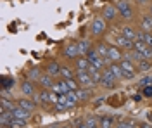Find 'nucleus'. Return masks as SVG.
<instances>
[{"instance_id": "13", "label": "nucleus", "mask_w": 152, "mask_h": 128, "mask_svg": "<svg viewBox=\"0 0 152 128\" xmlns=\"http://www.w3.org/2000/svg\"><path fill=\"white\" fill-rule=\"evenodd\" d=\"M133 42L135 40H130V38H126V37H123V35H119L116 38V45L118 47H123V49H133Z\"/></svg>"}, {"instance_id": "22", "label": "nucleus", "mask_w": 152, "mask_h": 128, "mask_svg": "<svg viewBox=\"0 0 152 128\" xmlns=\"http://www.w3.org/2000/svg\"><path fill=\"white\" fill-rule=\"evenodd\" d=\"M121 35H123V37H126V38H130V40H137V31L133 30L132 26H123Z\"/></svg>"}, {"instance_id": "38", "label": "nucleus", "mask_w": 152, "mask_h": 128, "mask_svg": "<svg viewBox=\"0 0 152 128\" xmlns=\"http://www.w3.org/2000/svg\"><path fill=\"white\" fill-rule=\"evenodd\" d=\"M86 127H88V128H94V127H97V121H95L94 118H88V119H86Z\"/></svg>"}, {"instance_id": "12", "label": "nucleus", "mask_w": 152, "mask_h": 128, "mask_svg": "<svg viewBox=\"0 0 152 128\" xmlns=\"http://www.w3.org/2000/svg\"><path fill=\"white\" fill-rule=\"evenodd\" d=\"M109 57H111L113 62H121V61L124 59V56L121 54V50L118 49V47H114V45L109 47Z\"/></svg>"}, {"instance_id": "10", "label": "nucleus", "mask_w": 152, "mask_h": 128, "mask_svg": "<svg viewBox=\"0 0 152 128\" xmlns=\"http://www.w3.org/2000/svg\"><path fill=\"white\" fill-rule=\"evenodd\" d=\"M64 56H66L67 59H78V56H80V49H78V43H69L66 49H64Z\"/></svg>"}, {"instance_id": "4", "label": "nucleus", "mask_w": 152, "mask_h": 128, "mask_svg": "<svg viewBox=\"0 0 152 128\" xmlns=\"http://www.w3.org/2000/svg\"><path fill=\"white\" fill-rule=\"evenodd\" d=\"M119 66H121V69H123V78L126 80H132L133 76H135V62L133 61H128V59H123L121 62H119Z\"/></svg>"}, {"instance_id": "30", "label": "nucleus", "mask_w": 152, "mask_h": 128, "mask_svg": "<svg viewBox=\"0 0 152 128\" xmlns=\"http://www.w3.org/2000/svg\"><path fill=\"white\" fill-rule=\"evenodd\" d=\"M61 75H62V78H64V80L75 78V73L71 71V68H67V66H64V68H61Z\"/></svg>"}, {"instance_id": "3", "label": "nucleus", "mask_w": 152, "mask_h": 128, "mask_svg": "<svg viewBox=\"0 0 152 128\" xmlns=\"http://www.w3.org/2000/svg\"><path fill=\"white\" fill-rule=\"evenodd\" d=\"M116 9H118V12L123 16L124 19H132L133 18V9H132V5L128 4V0H118Z\"/></svg>"}, {"instance_id": "42", "label": "nucleus", "mask_w": 152, "mask_h": 128, "mask_svg": "<svg viewBox=\"0 0 152 128\" xmlns=\"http://www.w3.org/2000/svg\"><path fill=\"white\" fill-rule=\"evenodd\" d=\"M137 2H138V4H147L149 0H137Z\"/></svg>"}, {"instance_id": "34", "label": "nucleus", "mask_w": 152, "mask_h": 128, "mask_svg": "<svg viewBox=\"0 0 152 128\" xmlns=\"http://www.w3.org/2000/svg\"><path fill=\"white\" fill-rule=\"evenodd\" d=\"M143 43H145V45H149V47H152V33L143 31Z\"/></svg>"}, {"instance_id": "32", "label": "nucleus", "mask_w": 152, "mask_h": 128, "mask_svg": "<svg viewBox=\"0 0 152 128\" xmlns=\"http://www.w3.org/2000/svg\"><path fill=\"white\" fill-rule=\"evenodd\" d=\"M14 108V104L10 102L7 97H2V111H10V109Z\"/></svg>"}, {"instance_id": "25", "label": "nucleus", "mask_w": 152, "mask_h": 128, "mask_svg": "<svg viewBox=\"0 0 152 128\" xmlns=\"http://www.w3.org/2000/svg\"><path fill=\"white\" fill-rule=\"evenodd\" d=\"M76 95H78V100H86V99L92 95V90L83 87L81 90H76Z\"/></svg>"}, {"instance_id": "36", "label": "nucleus", "mask_w": 152, "mask_h": 128, "mask_svg": "<svg viewBox=\"0 0 152 128\" xmlns=\"http://www.w3.org/2000/svg\"><path fill=\"white\" fill-rule=\"evenodd\" d=\"M102 125H100V128H111V123H113V119L111 118H102V121H100Z\"/></svg>"}, {"instance_id": "47", "label": "nucleus", "mask_w": 152, "mask_h": 128, "mask_svg": "<svg viewBox=\"0 0 152 128\" xmlns=\"http://www.w3.org/2000/svg\"><path fill=\"white\" fill-rule=\"evenodd\" d=\"M0 128H7V127H0Z\"/></svg>"}, {"instance_id": "2", "label": "nucleus", "mask_w": 152, "mask_h": 128, "mask_svg": "<svg viewBox=\"0 0 152 128\" xmlns=\"http://www.w3.org/2000/svg\"><path fill=\"white\" fill-rule=\"evenodd\" d=\"M133 50H137V52L142 56V59H152V47L145 45V43L140 42V40L133 42Z\"/></svg>"}, {"instance_id": "18", "label": "nucleus", "mask_w": 152, "mask_h": 128, "mask_svg": "<svg viewBox=\"0 0 152 128\" xmlns=\"http://www.w3.org/2000/svg\"><path fill=\"white\" fill-rule=\"evenodd\" d=\"M12 118L14 116H12L10 111H2V114H0V127H9V123Z\"/></svg>"}, {"instance_id": "35", "label": "nucleus", "mask_w": 152, "mask_h": 128, "mask_svg": "<svg viewBox=\"0 0 152 128\" xmlns=\"http://www.w3.org/2000/svg\"><path fill=\"white\" fill-rule=\"evenodd\" d=\"M28 76H29V80H37V81H38L42 75H40V71H38V69L35 68V69H31V71H29V75H28Z\"/></svg>"}, {"instance_id": "15", "label": "nucleus", "mask_w": 152, "mask_h": 128, "mask_svg": "<svg viewBox=\"0 0 152 128\" xmlns=\"http://www.w3.org/2000/svg\"><path fill=\"white\" fill-rule=\"evenodd\" d=\"M107 69L116 76V80H123V69H121V66H119V62H113Z\"/></svg>"}, {"instance_id": "28", "label": "nucleus", "mask_w": 152, "mask_h": 128, "mask_svg": "<svg viewBox=\"0 0 152 128\" xmlns=\"http://www.w3.org/2000/svg\"><path fill=\"white\" fill-rule=\"evenodd\" d=\"M137 64H138V69H140V71H149V69L152 68L151 59H140Z\"/></svg>"}, {"instance_id": "21", "label": "nucleus", "mask_w": 152, "mask_h": 128, "mask_svg": "<svg viewBox=\"0 0 152 128\" xmlns=\"http://www.w3.org/2000/svg\"><path fill=\"white\" fill-rule=\"evenodd\" d=\"M21 90H23V94H26V97H29V95H33L35 94V89H33V83L29 81V80H26L23 85H21Z\"/></svg>"}, {"instance_id": "14", "label": "nucleus", "mask_w": 152, "mask_h": 128, "mask_svg": "<svg viewBox=\"0 0 152 128\" xmlns=\"http://www.w3.org/2000/svg\"><path fill=\"white\" fill-rule=\"evenodd\" d=\"M140 26H142L143 31H149V33H152V14H145V16H143Z\"/></svg>"}, {"instance_id": "9", "label": "nucleus", "mask_w": 152, "mask_h": 128, "mask_svg": "<svg viewBox=\"0 0 152 128\" xmlns=\"http://www.w3.org/2000/svg\"><path fill=\"white\" fill-rule=\"evenodd\" d=\"M118 14H119V12L116 9V5H105L104 10H102V18H104L105 21H114Z\"/></svg>"}, {"instance_id": "46", "label": "nucleus", "mask_w": 152, "mask_h": 128, "mask_svg": "<svg viewBox=\"0 0 152 128\" xmlns=\"http://www.w3.org/2000/svg\"><path fill=\"white\" fill-rule=\"evenodd\" d=\"M151 14H152V5H151Z\"/></svg>"}, {"instance_id": "11", "label": "nucleus", "mask_w": 152, "mask_h": 128, "mask_svg": "<svg viewBox=\"0 0 152 128\" xmlns=\"http://www.w3.org/2000/svg\"><path fill=\"white\" fill-rule=\"evenodd\" d=\"M38 83L42 85V89H45V90H52L54 89V78L50 76V75H42L40 76V80H38Z\"/></svg>"}, {"instance_id": "19", "label": "nucleus", "mask_w": 152, "mask_h": 128, "mask_svg": "<svg viewBox=\"0 0 152 128\" xmlns=\"http://www.w3.org/2000/svg\"><path fill=\"white\" fill-rule=\"evenodd\" d=\"M47 75H50L52 78H54V76H59V75H61V66H59L57 62H50L47 66Z\"/></svg>"}, {"instance_id": "5", "label": "nucleus", "mask_w": 152, "mask_h": 128, "mask_svg": "<svg viewBox=\"0 0 152 128\" xmlns=\"http://www.w3.org/2000/svg\"><path fill=\"white\" fill-rule=\"evenodd\" d=\"M116 81H118V80H116V76H114L109 69H104V71H102L100 85H102L104 89H113V87H116Z\"/></svg>"}, {"instance_id": "29", "label": "nucleus", "mask_w": 152, "mask_h": 128, "mask_svg": "<svg viewBox=\"0 0 152 128\" xmlns=\"http://www.w3.org/2000/svg\"><path fill=\"white\" fill-rule=\"evenodd\" d=\"M38 100L43 102V104H48V102H50V92L43 89L42 92H40V95H38Z\"/></svg>"}, {"instance_id": "7", "label": "nucleus", "mask_w": 152, "mask_h": 128, "mask_svg": "<svg viewBox=\"0 0 152 128\" xmlns=\"http://www.w3.org/2000/svg\"><path fill=\"white\" fill-rule=\"evenodd\" d=\"M90 31H92L94 35H102L105 31V19L104 18H95V19L92 21Z\"/></svg>"}, {"instance_id": "26", "label": "nucleus", "mask_w": 152, "mask_h": 128, "mask_svg": "<svg viewBox=\"0 0 152 128\" xmlns=\"http://www.w3.org/2000/svg\"><path fill=\"white\" fill-rule=\"evenodd\" d=\"M26 127V121L24 119H18V118H12L9 123V128H24Z\"/></svg>"}, {"instance_id": "45", "label": "nucleus", "mask_w": 152, "mask_h": 128, "mask_svg": "<svg viewBox=\"0 0 152 128\" xmlns=\"http://www.w3.org/2000/svg\"><path fill=\"white\" fill-rule=\"evenodd\" d=\"M94 128H100V127H99V125H97V127H94Z\"/></svg>"}, {"instance_id": "37", "label": "nucleus", "mask_w": 152, "mask_h": 128, "mask_svg": "<svg viewBox=\"0 0 152 128\" xmlns=\"http://www.w3.org/2000/svg\"><path fill=\"white\" fill-rule=\"evenodd\" d=\"M66 109H67L66 104H59V102H57L56 108H54V111H56V113H62V111H66Z\"/></svg>"}, {"instance_id": "33", "label": "nucleus", "mask_w": 152, "mask_h": 128, "mask_svg": "<svg viewBox=\"0 0 152 128\" xmlns=\"http://www.w3.org/2000/svg\"><path fill=\"white\" fill-rule=\"evenodd\" d=\"M66 83H67V89H69V90H80V89H78V87H80L78 80H75V78H69V80H66Z\"/></svg>"}, {"instance_id": "17", "label": "nucleus", "mask_w": 152, "mask_h": 128, "mask_svg": "<svg viewBox=\"0 0 152 128\" xmlns=\"http://www.w3.org/2000/svg\"><path fill=\"white\" fill-rule=\"evenodd\" d=\"M18 106L23 108V109H26V111H33V109L37 108V102H33V100H29V99H21L18 102Z\"/></svg>"}, {"instance_id": "31", "label": "nucleus", "mask_w": 152, "mask_h": 128, "mask_svg": "<svg viewBox=\"0 0 152 128\" xmlns=\"http://www.w3.org/2000/svg\"><path fill=\"white\" fill-rule=\"evenodd\" d=\"M2 87H4V90H9V89H12L14 87V78H10V76H4L2 78Z\"/></svg>"}, {"instance_id": "39", "label": "nucleus", "mask_w": 152, "mask_h": 128, "mask_svg": "<svg viewBox=\"0 0 152 128\" xmlns=\"http://www.w3.org/2000/svg\"><path fill=\"white\" fill-rule=\"evenodd\" d=\"M76 128H88V127H86V123H83V121H78Z\"/></svg>"}, {"instance_id": "20", "label": "nucleus", "mask_w": 152, "mask_h": 128, "mask_svg": "<svg viewBox=\"0 0 152 128\" xmlns=\"http://www.w3.org/2000/svg\"><path fill=\"white\" fill-rule=\"evenodd\" d=\"M52 90H54V92H57V94H67V92H69V89H67L66 80H62V81H57Z\"/></svg>"}, {"instance_id": "1", "label": "nucleus", "mask_w": 152, "mask_h": 128, "mask_svg": "<svg viewBox=\"0 0 152 128\" xmlns=\"http://www.w3.org/2000/svg\"><path fill=\"white\" fill-rule=\"evenodd\" d=\"M86 59H88V62H90V66L97 68L99 71H104V69H105L104 61H102V57H100V54L97 52V49H90V50H88Z\"/></svg>"}, {"instance_id": "44", "label": "nucleus", "mask_w": 152, "mask_h": 128, "mask_svg": "<svg viewBox=\"0 0 152 128\" xmlns=\"http://www.w3.org/2000/svg\"><path fill=\"white\" fill-rule=\"evenodd\" d=\"M47 128H57L56 125H50V127H47Z\"/></svg>"}, {"instance_id": "23", "label": "nucleus", "mask_w": 152, "mask_h": 128, "mask_svg": "<svg viewBox=\"0 0 152 128\" xmlns=\"http://www.w3.org/2000/svg\"><path fill=\"white\" fill-rule=\"evenodd\" d=\"M76 68H78V71H86L90 68V62H88L86 57H78L76 59Z\"/></svg>"}, {"instance_id": "43", "label": "nucleus", "mask_w": 152, "mask_h": 128, "mask_svg": "<svg viewBox=\"0 0 152 128\" xmlns=\"http://www.w3.org/2000/svg\"><path fill=\"white\" fill-rule=\"evenodd\" d=\"M61 128H71V127H69V125H67V123H66V125H64V127H61Z\"/></svg>"}, {"instance_id": "24", "label": "nucleus", "mask_w": 152, "mask_h": 128, "mask_svg": "<svg viewBox=\"0 0 152 128\" xmlns=\"http://www.w3.org/2000/svg\"><path fill=\"white\" fill-rule=\"evenodd\" d=\"M78 49H80V56H86L88 50H90V42H88V40L78 42Z\"/></svg>"}, {"instance_id": "41", "label": "nucleus", "mask_w": 152, "mask_h": 128, "mask_svg": "<svg viewBox=\"0 0 152 128\" xmlns=\"http://www.w3.org/2000/svg\"><path fill=\"white\" fill-rule=\"evenodd\" d=\"M143 94H145V95H152V87H147V89H145V92H143Z\"/></svg>"}, {"instance_id": "16", "label": "nucleus", "mask_w": 152, "mask_h": 128, "mask_svg": "<svg viewBox=\"0 0 152 128\" xmlns=\"http://www.w3.org/2000/svg\"><path fill=\"white\" fill-rule=\"evenodd\" d=\"M88 71V75L92 76V80H94V83L97 85V83H100V78H102V71H99L97 68H94V66H90V68L86 69Z\"/></svg>"}, {"instance_id": "6", "label": "nucleus", "mask_w": 152, "mask_h": 128, "mask_svg": "<svg viewBox=\"0 0 152 128\" xmlns=\"http://www.w3.org/2000/svg\"><path fill=\"white\" fill-rule=\"evenodd\" d=\"M76 80H78V83L81 85V87H94V80L92 76L88 75V71H78L76 73Z\"/></svg>"}, {"instance_id": "8", "label": "nucleus", "mask_w": 152, "mask_h": 128, "mask_svg": "<svg viewBox=\"0 0 152 128\" xmlns=\"http://www.w3.org/2000/svg\"><path fill=\"white\" fill-rule=\"evenodd\" d=\"M10 113H12V116L18 119H24V121H28L29 116H31V111H26V109L19 108V106H14V108L10 109Z\"/></svg>"}, {"instance_id": "27", "label": "nucleus", "mask_w": 152, "mask_h": 128, "mask_svg": "<svg viewBox=\"0 0 152 128\" xmlns=\"http://www.w3.org/2000/svg\"><path fill=\"white\" fill-rule=\"evenodd\" d=\"M95 49L100 54V57H107V56H109V45H105V43H99Z\"/></svg>"}, {"instance_id": "40", "label": "nucleus", "mask_w": 152, "mask_h": 128, "mask_svg": "<svg viewBox=\"0 0 152 128\" xmlns=\"http://www.w3.org/2000/svg\"><path fill=\"white\" fill-rule=\"evenodd\" d=\"M151 81H152V78H145V80H142V83H140V85H149Z\"/></svg>"}]
</instances>
